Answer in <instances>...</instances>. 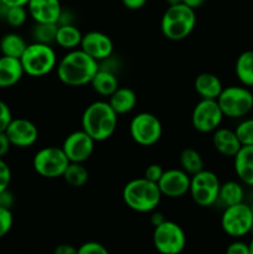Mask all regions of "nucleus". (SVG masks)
<instances>
[{
	"label": "nucleus",
	"instance_id": "4468645a",
	"mask_svg": "<svg viewBox=\"0 0 253 254\" xmlns=\"http://www.w3.org/2000/svg\"><path fill=\"white\" fill-rule=\"evenodd\" d=\"M11 146L25 149L34 145L39 139V129L31 121L25 118L11 119L5 129Z\"/></svg>",
	"mask_w": 253,
	"mask_h": 254
},
{
	"label": "nucleus",
	"instance_id": "79ce46f5",
	"mask_svg": "<svg viewBox=\"0 0 253 254\" xmlns=\"http://www.w3.org/2000/svg\"><path fill=\"white\" fill-rule=\"evenodd\" d=\"M164 221H166V218H165V216H164V213L159 212V211H155V210H154L153 212H151L150 223H151V225H153V227H156V226L161 225V223H163Z\"/></svg>",
	"mask_w": 253,
	"mask_h": 254
},
{
	"label": "nucleus",
	"instance_id": "39448f33",
	"mask_svg": "<svg viewBox=\"0 0 253 254\" xmlns=\"http://www.w3.org/2000/svg\"><path fill=\"white\" fill-rule=\"evenodd\" d=\"M25 74L30 77H42L49 74L57 66V55L51 45L32 42L27 45L20 57Z\"/></svg>",
	"mask_w": 253,
	"mask_h": 254
},
{
	"label": "nucleus",
	"instance_id": "a18cd8bd",
	"mask_svg": "<svg viewBox=\"0 0 253 254\" xmlns=\"http://www.w3.org/2000/svg\"><path fill=\"white\" fill-rule=\"evenodd\" d=\"M184 4L189 5L190 7H192V9H197V7H200L201 5L205 2V0H183Z\"/></svg>",
	"mask_w": 253,
	"mask_h": 254
},
{
	"label": "nucleus",
	"instance_id": "412c9836",
	"mask_svg": "<svg viewBox=\"0 0 253 254\" xmlns=\"http://www.w3.org/2000/svg\"><path fill=\"white\" fill-rule=\"evenodd\" d=\"M193 87L202 99H217L223 89L221 79L210 72H202L196 76Z\"/></svg>",
	"mask_w": 253,
	"mask_h": 254
},
{
	"label": "nucleus",
	"instance_id": "f03ea898",
	"mask_svg": "<svg viewBox=\"0 0 253 254\" xmlns=\"http://www.w3.org/2000/svg\"><path fill=\"white\" fill-rule=\"evenodd\" d=\"M82 129L96 141H104L111 138L118 126V114L109 102L96 101L87 106L82 114Z\"/></svg>",
	"mask_w": 253,
	"mask_h": 254
},
{
	"label": "nucleus",
	"instance_id": "0eeeda50",
	"mask_svg": "<svg viewBox=\"0 0 253 254\" xmlns=\"http://www.w3.org/2000/svg\"><path fill=\"white\" fill-rule=\"evenodd\" d=\"M220 186L218 176L213 171L202 169L195 175H191L189 193L196 205L200 207H210L217 202Z\"/></svg>",
	"mask_w": 253,
	"mask_h": 254
},
{
	"label": "nucleus",
	"instance_id": "f257e3e1",
	"mask_svg": "<svg viewBox=\"0 0 253 254\" xmlns=\"http://www.w3.org/2000/svg\"><path fill=\"white\" fill-rule=\"evenodd\" d=\"M98 69V61L92 59L82 49L69 50L56 66L59 79L69 87H81L91 83Z\"/></svg>",
	"mask_w": 253,
	"mask_h": 254
},
{
	"label": "nucleus",
	"instance_id": "b1692460",
	"mask_svg": "<svg viewBox=\"0 0 253 254\" xmlns=\"http://www.w3.org/2000/svg\"><path fill=\"white\" fill-rule=\"evenodd\" d=\"M89 84L96 93L103 97H109L119 87V82L116 73L103 68H99L96 72Z\"/></svg>",
	"mask_w": 253,
	"mask_h": 254
},
{
	"label": "nucleus",
	"instance_id": "c756f323",
	"mask_svg": "<svg viewBox=\"0 0 253 254\" xmlns=\"http://www.w3.org/2000/svg\"><path fill=\"white\" fill-rule=\"evenodd\" d=\"M59 24L56 22H35L31 30V36L34 42L51 45L56 39V32Z\"/></svg>",
	"mask_w": 253,
	"mask_h": 254
},
{
	"label": "nucleus",
	"instance_id": "20e7f679",
	"mask_svg": "<svg viewBox=\"0 0 253 254\" xmlns=\"http://www.w3.org/2000/svg\"><path fill=\"white\" fill-rule=\"evenodd\" d=\"M196 26V11L189 5L180 2L169 5L160 21L161 34L171 41H181L190 36Z\"/></svg>",
	"mask_w": 253,
	"mask_h": 254
},
{
	"label": "nucleus",
	"instance_id": "a19ab883",
	"mask_svg": "<svg viewBox=\"0 0 253 254\" xmlns=\"http://www.w3.org/2000/svg\"><path fill=\"white\" fill-rule=\"evenodd\" d=\"M148 0H122L124 6L129 10H139L146 4Z\"/></svg>",
	"mask_w": 253,
	"mask_h": 254
},
{
	"label": "nucleus",
	"instance_id": "2eb2a0df",
	"mask_svg": "<svg viewBox=\"0 0 253 254\" xmlns=\"http://www.w3.org/2000/svg\"><path fill=\"white\" fill-rule=\"evenodd\" d=\"M191 176L183 169L164 170L163 176L158 181V186L163 196L169 198H180L189 193Z\"/></svg>",
	"mask_w": 253,
	"mask_h": 254
},
{
	"label": "nucleus",
	"instance_id": "a878e982",
	"mask_svg": "<svg viewBox=\"0 0 253 254\" xmlns=\"http://www.w3.org/2000/svg\"><path fill=\"white\" fill-rule=\"evenodd\" d=\"M27 42L17 32H7L0 39V52L4 56L20 59L27 47Z\"/></svg>",
	"mask_w": 253,
	"mask_h": 254
},
{
	"label": "nucleus",
	"instance_id": "dca6fc26",
	"mask_svg": "<svg viewBox=\"0 0 253 254\" xmlns=\"http://www.w3.org/2000/svg\"><path fill=\"white\" fill-rule=\"evenodd\" d=\"M79 49L83 50L99 64L113 55L114 45L108 35L101 31H89L82 36Z\"/></svg>",
	"mask_w": 253,
	"mask_h": 254
},
{
	"label": "nucleus",
	"instance_id": "c03bdc74",
	"mask_svg": "<svg viewBox=\"0 0 253 254\" xmlns=\"http://www.w3.org/2000/svg\"><path fill=\"white\" fill-rule=\"evenodd\" d=\"M2 5L6 7L9 6H26L29 0H1Z\"/></svg>",
	"mask_w": 253,
	"mask_h": 254
},
{
	"label": "nucleus",
	"instance_id": "e433bc0d",
	"mask_svg": "<svg viewBox=\"0 0 253 254\" xmlns=\"http://www.w3.org/2000/svg\"><path fill=\"white\" fill-rule=\"evenodd\" d=\"M163 174H164V169L161 168L159 164H150V165L145 169V171H144V178L153 181V183L158 184V181L160 180Z\"/></svg>",
	"mask_w": 253,
	"mask_h": 254
},
{
	"label": "nucleus",
	"instance_id": "2f4dec72",
	"mask_svg": "<svg viewBox=\"0 0 253 254\" xmlns=\"http://www.w3.org/2000/svg\"><path fill=\"white\" fill-rule=\"evenodd\" d=\"M235 131L242 145H253V118L245 119L238 123Z\"/></svg>",
	"mask_w": 253,
	"mask_h": 254
},
{
	"label": "nucleus",
	"instance_id": "8fccbe9b",
	"mask_svg": "<svg viewBox=\"0 0 253 254\" xmlns=\"http://www.w3.org/2000/svg\"><path fill=\"white\" fill-rule=\"evenodd\" d=\"M250 207H251V211H252V215H253V202L251 203V205H250Z\"/></svg>",
	"mask_w": 253,
	"mask_h": 254
},
{
	"label": "nucleus",
	"instance_id": "1a4fd4ad",
	"mask_svg": "<svg viewBox=\"0 0 253 254\" xmlns=\"http://www.w3.org/2000/svg\"><path fill=\"white\" fill-rule=\"evenodd\" d=\"M221 227L232 238H242L252 232L253 215L250 205L241 202L225 207L221 216Z\"/></svg>",
	"mask_w": 253,
	"mask_h": 254
},
{
	"label": "nucleus",
	"instance_id": "c85d7f7f",
	"mask_svg": "<svg viewBox=\"0 0 253 254\" xmlns=\"http://www.w3.org/2000/svg\"><path fill=\"white\" fill-rule=\"evenodd\" d=\"M180 165L184 171L189 175H195L203 169V159L197 150L192 148L184 149L180 153Z\"/></svg>",
	"mask_w": 253,
	"mask_h": 254
},
{
	"label": "nucleus",
	"instance_id": "cd10ccee",
	"mask_svg": "<svg viewBox=\"0 0 253 254\" xmlns=\"http://www.w3.org/2000/svg\"><path fill=\"white\" fill-rule=\"evenodd\" d=\"M62 178L72 188H83L88 183L89 173L83 163H69Z\"/></svg>",
	"mask_w": 253,
	"mask_h": 254
},
{
	"label": "nucleus",
	"instance_id": "6ab92c4d",
	"mask_svg": "<svg viewBox=\"0 0 253 254\" xmlns=\"http://www.w3.org/2000/svg\"><path fill=\"white\" fill-rule=\"evenodd\" d=\"M25 74L20 59L0 56V88H10L21 81Z\"/></svg>",
	"mask_w": 253,
	"mask_h": 254
},
{
	"label": "nucleus",
	"instance_id": "58836bf2",
	"mask_svg": "<svg viewBox=\"0 0 253 254\" xmlns=\"http://www.w3.org/2000/svg\"><path fill=\"white\" fill-rule=\"evenodd\" d=\"M14 202V195H12V192L9 189H6V190H4L2 192H0V207L10 208V210H11Z\"/></svg>",
	"mask_w": 253,
	"mask_h": 254
},
{
	"label": "nucleus",
	"instance_id": "7ed1b4c3",
	"mask_svg": "<svg viewBox=\"0 0 253 254\" xmlns=\"http://www.w3.org/2000/svg\"><path fill=\"white\" fill-rule=\"evenodd\" d=\"M124 203L135 212H153L160 203L161 195L158 184L143 178L126 183L122 192Z\"/></svg>",
	"mask_w": 253,
	"mask_h": 254
},
{
	"label": "nucleus",
	"instance_id": "bb28decb",
	"mask_svg": "<svg viewBox=\"0 0 253 254\" xmlns=\"http://www.w3.org/2000/svg\"><path fill=\"white\" fill-rule=\"evenodd\" d=\"M235 72L237 76L238 81L243 84V86L253 87V51L248 50V51L242 52L240 56L236 60L235 64Z\"/></svg>",
	"mask_w": 253,
	"mask_h": 254
},
{
	"label": "nucleus",
	"instance_id": "f3484780",
	"mask_svg": "<svg viewBox=\"0 0 253 254\" xmlns=\"http://www.w3.org/2000/svg\"><path fill=\"white\" fill-rule=\"evenodd\" d=\"M29 16L35 22H59L62 12L60 0H29Z\"/></svg>",
	"mask_w": 253,
	"mask_h": 254
},
{
	"label": "nucleus",
	"instance_id": "f704fd0d",
	"mask_svg": "<svg viewBox=\"0 0 253 254\" xmlns=\"http://www.w3.org/2000/svg\"><path fill=\"white\" fill-rule=\"evenodd\" d=\"M11 169L7 165L6 161L0 158V192L9 189L10 183H11Z\"/></svg>",
	"mask_w": 253,
	"mask_h": 254
},
{
	"label": "nucleus",
	"instance_id": "ddd939ff",
	"mask_svg": "<svg viewBox=\"0 0 253 254\" xmlns=\"http://www.w3.org/2000/svg\"><path fill=\"white\" fill-rule=\"evenodd\" d=\"M94 140L83 129L72 131L62 143V150L69 163H86L94 151Z\"/></svg>",
	"mask_w": 253,
	"mask_h": 254
},
{
	"label": "nucleus",
	"instance_id": "393cba45",
	"mask_svg": "<svg viewBox=\"0 0 253 254\" xmlns=\"http://www.w3.org/2000/svg\"><path fill=\"white\" fill-rule=\"evenodd\" d=\"M243 198H245V190L241 183L230 180L221 184L217 202H221L225 207H227L243 202Z\"/></svg>",
	"mask_w": 253,
	"mask_h": 254
},
{
	"label": "nucleus",
	"instance_id": "9d476101",
	"mask_svg": "<svg viewBox=\"0 0 253 254\" xmlns=\"http://www.w3.org/2000/svg\"><path fill=\"white\" fill-rule=\"evenodd\" d=\"M153 245L161 254H179L186 247V235L180 225L166 220L154 227Z\"/></svg>",
	"mask_w": 253,
	"mask_h": 254
},
{
	"label": "nucleus",
	"instance_id": "9b49d317",
	"mask_svg": "<svg viewBox=\"0 0 253 254\" xmlns=\"http://www.w3.org/2000/svg\"><path fill=\"white\" fill-rule=\"evenodd\" d=\"M129 134L138 145L153 146L160 140L163 126L156 116L148 112H141L131 118Z\"/></svg>",
	"mask_w": 253,
	"mask_h": 254
},
{
	"label": "nucleus",
	"instance_id": "72a5a7b5",
	"mask_svg": "<svg viewBox=\"0 0 253 254\" xmlns=\"http://www.w3.org/2000/svg\"><path fill=\"white\" fill-rule=\"evenodd\" d=\"M78 254H108V250L104 247L102 243L96 242V241H89L84 242L83 245L77 248Z\"/></svg>",
	"mask_w": 253,
	"mask_h": 254
},
{
	"label": "nucleus",
	"instance_id": "423d86ee",
	"mask_svg": "<svg viewBox=\"0 0 253 254\" xmlns=\"http://www.w3.org/2000/svg\"><path fill=\"white\" fill-rule=\"evenodd\" d=\"M216 101L227 118H242L253 109V93L243 84L226 87Z\"/></svg>",
	"mask_w": 253,
	"mask_h": 254
},
{
	"label": "nucleus",
	"instance_id": "473e14b6",
	"mask_svg": "<svg viewBox=\"0 0 253 254\" xmlns=\"http://www.w3.org/2000/svg\"><path fill=\"white\" fill-rule=\"evenodd\" d=\"M14 223V217L10 208L0 207V240L10 232Z\"/></svg>",
	"mask_w": 253,
	"mask_h": 254
},
{
	"label": "nucleus",
	"instance_id": "49530a36",
	"mask_svg": "<svg viewBox=\"0 0 253 254\" xmlns=\"http://www.w3.org/2000/svg\"><path fill=\"white\" fill-rule=\"evenodd\" d=\"M165 1L168 5H176V4H180V2H183V0H165Z\"/></svg>",
	"mask_w": 253,
	"mask_h": 254
},
{
	"label": "nucleus",
	"instance_id": "4c0bfd02",
	"mask_svg": "<svg viewBox=\"0 0 253 254\" xmlns=\"http://www.w3.org/2000/svg\"><path fill=\"white\" fill-rule=\"evenodd\" d=\"M226 252L228 254H250V246H248V243H245L243 241L236 238V241L228 245V247L226 248Z\"/></svg>",
	"mask_w": 253,
	"mask_h": 254
},
{
	"label": "nucleus",
	"instance_id": "c9c22d12",
	"mask_svg": "<svg viewBox=\"0 0 253 254\" xmlns=\"http://www.w3.org/2000/svg\"><path fill=\"white\" fill-rule=\"evenodd\" d=\"M12 119L11 111H10L9 106L5 103L4 101L0 99V131H5L6 127Z\"/></svg>",
	"mask_w": 253,
	"mask_h": 254
},
{
	"label": "nucleus",
	"instance_id": "de8ad7c7",
	"mask_svg": "<svg viewBox=\"0 0 253 254\" xmlns=\"http://www.w3.org/2000/svg\"><path fill=\"white\" fill-rule=\"evenodd\" d=\"M248 246H250V254H253V238L251 240V242L248 243Z\"/></svg>",
	"mask_w": 253,
	"mask_h": 254
},
{
	"label": "nucleus",
	"instance_id": "a211bd4d",
	"mask_svg": "<svg viewBox=\"0 0 253 254\" xmlns=\"http://www.w3.org/2000/svg\"><path fill=\"white\" fill-rule=\"evenodd\" d=\"M212 144L216 150L223 156L233 158L238 153L242 144L236 135L235 130L228 128H220L218 127L215 131H212Z\"/></svg>",
	"mask_w": 253,
	"mask_h": 254
},
{
	"label": "nucleus",
	"instance_id": "f8f14e48",
	"mask_svg": "<svg viewBox=\"0 0 253 254\" xmlns=\"http://www.w3.org/2000/svg\"><path fill=\"white\" fill-rule=\"evenodd\" d=\"M223 117L216 99L201 98L191 114V124L198 133H212L221 126Z\"/></svg>",
	"mask_w": 253,
	"mask_h": 254
},
{
	"label": "nucleus",
	"instance_id": "6e6552de",
	"mask_svg": "<svg viewBox=\"0 0 253 254\" xmlns=\"http://www.w3.org/2000/svg\"><path fill=\"white\" fill-rule=\"evenodd\" d=\"M69 160L62 148L46 146L35 154L32 159V168L37 175L45 179H59L63 176Z\"/></svg>",
	"mask_w": 253,
	"mask_h": 254
},
{
	"label": "nucleus",
	"instance_id": "37998d69",
	"mask_svg": "<svg viewBox=\"0 0 253 254\" xmlns=\"http://www.w3.org/2000/svg\"><path fill=\"white\" fill-rule=\"evenodd\" d=\"M56 254H77V248L71 245H60L55 248Z\"/></svg>",
	"mask_w": 253,
	"mask_h": 254
},
{
	"label": "nucleus",
	"instance_id": "4be33fe9",
	"mask_svg": "<svg viewBox=\"0 0 253 254\" xmlns=\"http://www.w3.org/2000/svg\"><path fill=\"white\" fill-rule=\"evenodd\" d=\"M136 101L138 99H136L135 92L128 87H118L108 97L109 104L118 116L126 114L133 111L136 106Z\"/></svg>",
	"mask_w": 253,
	"mask_h": 254
},
{
	"label": "nucleus",
	"instance_id": "aec40b11",
	"mask_svg": "<svg viewBox=\"0 0 253 254\" xmlns=\"http://www.w3.org/2000/svg\"><path fill=\"white\" fill-rule=\"evenodd\" d=\"M233 159L237 178L242 184L253 188V145H242Z\"/></svg>",
	"mask_w": 253,
	"mask_h": 254
},
{
	"label": "nucleus",
	"instance_id": "09e8293b",
	"mask_svg": "<svg viewBox=\"0 0 253 254\" xmlns=\"http://www.w3.org/2000/svg\"><path fill=\"white\" fill-rule=\"evenodd\" d=\"M2 7H4V5H2L1 0H0V11H1V9H2Z\"/></svg>",
	"mask_w": 253,
	"mask_h": 254
},
{
	"label": "nucleus",
	"instance_id": "5701e85b",
	"mask_svg": "<svg viewBox=\"0 0 253 254\" xmlns=\"http://www.w3.org/2000/svg\"><path fill=\"white\" fill-rule=\"evenodd\" d=\"M82 36H83V34H82L81 30H79L76 25H59L56 32V39H55V44L59 45L61 49L69 51V50L78 49L82 41Z\"/></svg>",
	"mask_w": 253,
	"mask_h": 254
},
{
	"label": "nucleus",
	"instance_id": "7c9ffc66",
	"mask_svg": "<svg viewBox=\"0 0 253 254\" xmlns=\"http://www.w3.org/2000/svg\"><path fill=\"white\" fill-rule=\"evenodd\" d=\"M4 19L11 27H21L26 22L29 11L26 6H4Z\"/></svg>",
	"mask_w": 253,
	"mask_h": 254
},
{
	"label": "nucleus",
	"instance_id": "ea45409f",
	"mask_svg": "<svg viewBox=\"0 0 253 254\" xmlns=\"http://www.w3.org/2000/svg\"><path fill=\"white\" fill-rule=\"evenodd\" d=\"M10 148H11V143L5 131H0V158L4 159V156L9 153Z\"/></svg>",
	"mask_w": 253,
	"mask_h": 254
}]
</instances>
